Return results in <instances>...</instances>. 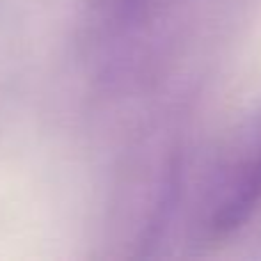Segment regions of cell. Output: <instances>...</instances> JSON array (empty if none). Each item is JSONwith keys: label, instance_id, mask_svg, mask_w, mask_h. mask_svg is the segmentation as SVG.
Returning a JSON list of instances; mask_svg holds the SVG:
<instances>
[{"label": "cell", "instance_id": "obj_2", "mask_svg": "<svg viewBox=\"0 0 261 261\" xmlns=\"http://www.w3.org/2000/svg\"><path fill=\"white\" fill-rule=\"evenodd\" d=\"M181 190V151L172 140H158L138 158L115 206V241L128 254H144L158 243Z\"/></svg>", "mask_w": 261, "mask_h": 261}, {"label": "cell", "instance_id": "obj_3", "mask_svg": "<svg viewBox=\"0 0 261 261\" xmlns=\"http://www.w3.org/2000/svg\"><path fill=\"white\" fill-rule=\"evenodd\" d=\"M92 18L106 35L128 32L151 16L158 0H87Z\"/></svg>", "mask_w": 261, "mask_h": 261}, {"label": "cell", "instance_id": "obj_1", "mask_svg": "<svg viewBox=\"0 0 261 261\" xmlns=\"http://www.w3.org/2000/svg\"><path fill=\"white\" fill-rule=\"evenodd\" d=\"M261 208V106L245 115L218 149L199 188L197 236L222 241Z\"/></svg>", "mask_w": 261, "mask_h": 261}]
</instances>
